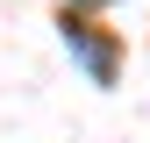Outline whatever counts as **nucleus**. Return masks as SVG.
Returning a JSON list of instances; mask_svg holds the SVG:
<instances>
[{
    "label": "nucleus",
    "instance_id": "f257e3e1",
    "mask_svg": "<svg viewBox=\"0 0 150 143\" xmlns=\"http://www.w3.org/2000/svg\"><path fill=\"white\" fill-rule=\"evenodd\" d=\"M64 43H71V57H79L93 79H100V86L115 79V50H107V43H100V36H93L86 22H71V14H64Z\"/></svg>",
    "mask_w": 150,
    "mask_h": 143
},
{
    "label": "nucleus",
    "instance_id": "f03ea898",
    "mask_svg": "<svg viewBox=\"0 0 150 143\" xmlns=\"http://www.w3.org/2000/svg\"><path fill=\"white\" fill-rule=\"evenodd\" d=\"M86 7H93V0H86Z\"/></svg>",
    "mask_w": 150,
    "mask_h": 143
}]
</instances>
